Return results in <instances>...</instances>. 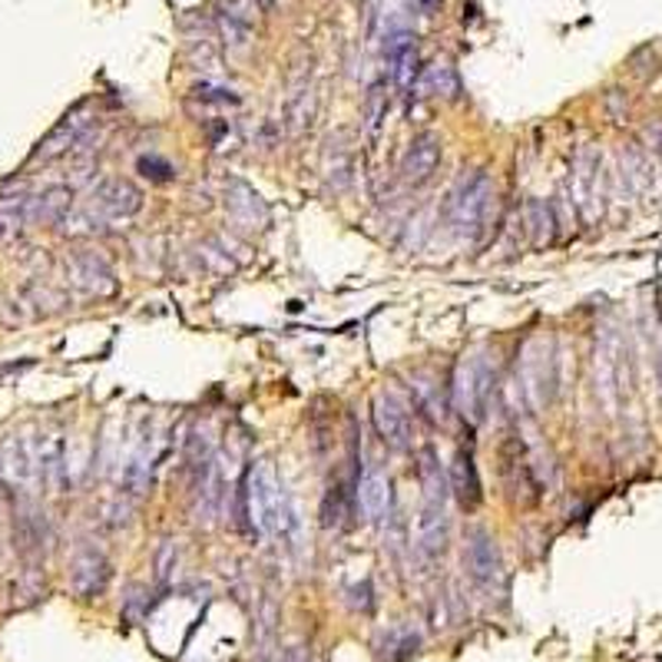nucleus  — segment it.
<instances>
[{
	"label": "nucleus",
	"instance_id": "obj_13",
	"mask_svg": "<svg viewBox=\"0 0 662 662\" xmlns=\"http://www.w3.org/2000/svg\"><path fill=\"white\" fill-rule=\"evenodd\" d=\"M448 488L454 500L464 506V510H478L481 506V474H478V464H474V454L471 451H458L448 464Z\"/></svg>",
	"mask_w": 662,
	"mask_h": 662
},
{
	"label": "nucleus",
	"instance_id": "obj_1",
	"mask_svg": "<svg viewBox=\"0 0 662 662\" xmlns=\"http://www.w3.org/2000/svg\"><path fill=\"white\" fill-rule=\"evenodd\" d=\"M239 500H242V516L259 536L289 540L295 533L299 520L272 461H252V468L239 484Z\"/></svg>",
	"mask_w": 662,
	"mask_h": 662
},
{
	"label": "nucleus",
	"instance_id": "obj_14",
	"mask_svg": "<svg viewBox=\"0 0 662 662\" xmlns=\"http://www.w3.org/2000/svg\"><path fill=\"white\" fill-rule=\"evenodd\" d=\"M67 269H70V279H73L80 289L93 292V295H110V292H117L113 269H110L100 255H93V252L73 255V259L67 262Z\"/></svg>",
	"mask_w": 662,
	"mask_h": 662
},
{
	"label": "nucleus",
	"instance_id": "obj_19",
	"mask_svg": "<svg viewBox=\"0 0 662 662\" xmlns=\"http://www.w3.org/2000/svg\"><path fill=\"white\" fill-rule=\"evenodd\" d=\"M421 90L424 93H434V97H444V100H454L461 93V83H458V73L451 63H434L424 70V80H421Z\"/></svg>",
	"mask_w": 662,
	"mask_h": 662
},
{
	"label": "nucleus",
	"instance_id": "obj_10",
	"mask_svg": "<svg viewBox=\"0 0 662 662\" xmlns=\"http://www.w3.org/2000/svg\"><path fill=\"white\" fill-rule=\"evenodd\" d=\"M0 471H3V481H7L13 491H30V488L40 481L33 444L23 441V438H10V441L0 448Z\"/></svg>",
	"mask_w": 662,
	"mask_h": 662
},
{
	"label": "nucleus",
	"instance_id": "obj_15",
	"mask_svg": "<svg viewBox=\"0 0 662 662\" xmlns=\"http://www.w3.org/2000/svg\"><path fill=\"white\" fill-rule=\"evenodd\" d=\"M73 205V189L70 185H47L43 192L30 195V222L33 225H57L67 219Z\"/></svg>",
	"mask_w": 662,
	"mask_h": 662
},
{
	"label": "nucleus",
	"instance_id": "obj_17",
	"mask_svg": "<svg viewBox=\"0 0 662 662\" xmlns=\"http://www.w3.org/2000/svg\"><path fill=\"white\" fill-rule=\"evenodd\" d=\"M600 163L593 153H583L576 160V172H573V185H576V202L580 209L593 219L596 215V182H600Z\"/></svg>",
	"mask_w": 662,
	"mask_h": 662
},
{
	"label": "nucleus",
	"instance_id": "obj_23",
	"mask_svg": "<svg viewBox=\"0 0 662 662\" xmlns=\"http://www.w3.org/2000/svg\"><path fill=\"white\" fill-rule=\"evenodd\" d=\"M381 113H384V93H381V87H374V90L368 93V127H371V130L381 123Z\"/></svg>",
	"mask_w": 662,
	"mask_h": 662
},
{
	"label": "nucleus",
	"instance_id": "obj_20",
	"mask_svg": "<svg viewBox=\"0 0 662 662\" xmlns=\"http://www.w3.org/2000/svg\"><path fill=\"white\" fill-rule=\"evenodd\" d=\"M526 215H530V229L536 232L533 242H536V245L550 242V239H553V215H550V205L530 202V205H526Z\"/></svg>",
	"mask_w": 662,
	"mask_h": 662
},
{
	"label": "nucleus",
	"instance_id": "obj_16",
	"mask_svg": "<svg viewBox=\"0 0 662 662\" xmlns=\"http://www.w3.org/2000/svg\"><path fill=\"white\" fill-rule=\"evenodd\" d=\"M30 225V192H7L0 195V242H10L13 235Z\"/></svg>",
	"mask_w": 662,
	"mask_h": 662
},
{
	"label": "nucleus",
	"instance_id": "obj_18",
	"mask_svg": "<svg viewBox=\"0 0 662 662\" xmlns=\"http://www.w3.org/2000/svg\"><path fill=\"white\" fill-rule=\"evenodd\" d=\"M225 202H229V209H232V215L239 222H262L265 219V209H262L259 195L249 185H242V182L229 185V199Z\"/></svg>",
	"mask_w": 662,
	"mask_h": 662
},
{
	"label": "nucleus",
	"instance_id": "obj_5",
	"mask_svg": "<svg viewBox=\"0 0 662 662\" xmlns=\"http://www.w3.org/2000/svg\"><path fill=\"white\" fill-rule=\"evenodd\" d=\"M374 431L384 441V448H391V451H408L411 448V441H414L411 438L414 434L411 411L394 391H381L374 398Z\"/></svg>",
	"mask_w": 662,
	"mask_h": 662
},
{
	"label": "nucleus",
	"instance_id": "obj_12",
	"mask_svg": "<svg viewBox=\"0 0 662 662\" xmlns=\"http://www.w3.org/2000/svg\"><path fill=\"white\" fill-rule=\"evenodd\" d=\"M354 500H358V510L364 513V520H371V523L381 520L391 510V478L378 464H368L364 474L358 478Z\"/></svg>",
	"mask_w": 662,
	"mask_h": 662
},
{
	"label": "nucleus",
	"instance_id": "obj_2",
	"mask_svg": "<svg viewBox=\"0 0 662 662\" xmlns=\"http://www.w3.org/2000/svg\"><path fill=\"white\" fill-rule=\"evenodd\" d=\"M494 199V179H491L488 172H481V169L464 172V175L458 179V185L451 189L448 205H444V215H448V225L454 229V235H461V239H478V235L488 229Z\"/></svg>",
	"mask_w": 662,
	"mask_h": 662
},
{
	"label": "nucleus",
	"instance_id": "obj_7",
	"mask_svg": "<svg viewBox=\"0 0 662 662\" xmlns=\"http://www.w3.org/2000/svg\"><path fill=\"white\" fill-rule=\"evenodd\" d=\"M93 130V117L87 110H77V113H67L60 120V127L33 150V163H50L57 157H67L73 153L77 147H83L87 133Z\"/></svg>",
	"mask_w": 662,
	"mask_h": 662
},
{
	"label": "nucleus",
	"instance_id": "obj_21",
	"mask_svg": "<svg viewBox=\"0 0 662 662\" xmlns=\"http://www.w3.org/2000/svg\"><path fill=\"white\" fill-rule=\"evenodd\" d=\"M137 169H140L147 179H153V182H165V179H172V175H175L172 163H169V160H163V157H140Z\"/></svg>",
	"mask_w": 662,
	"mask_h": 662
},
{
	"label": "nucleus",
	"instance_id": "obj_8",
	"mask_svg": "<svg viewBox=\"0 0 662 662\" xmlns=\"http://www.w3.org/2000/svg\"><path fill=\"white\" fill-rule=\"evenodd\" d=\"M110 583V560L97 546H80L70 560V586L77 596L93 600Z\"/></svg>",
	"mask_w": 662,
	"mask_h": 662
},
{
	"label": "nucleus",
	"instance_id": "obj_22",
	"mask_svg": "<svg viewBox=\"0 0 662 662\" xmlns=\"http://www.w3.org/2000/svg\"><path fill=\"white\" fill-rule=\"evenodd\" d=\"M175 566H179V546H175V540H163L160 550H157V570H160L163 580H169Z\"/></svg>",
	"mask_w": 662,
	"mask_h": 662
},
{
	"label": "nucleus",
	"instance_id": "obj_11",
	"mask_svg": "<svg viewBox=\"0 0 662 662\" xmlns=\"http://www.w3.org/2000/svg\"><path fill=\"white\" fill-rule=\"evenodd\" d=\"M441 165V140L434 133H421L408 143L401 157V179L408 185H424Z\"/></svg>",
	"mask_w": 662,
	"mask_h": 662
},
{
	"label": "nucleus",
	"instance_id": "obj_4",
	"mask_svg": "<svg viewBox=\"0 0 662 662\" xmlns=\"http://www.w3.org/2000/svg\"><path fill=\"white\" fill-rule=\"evenodd\" d=\"M143 209V192L137 182L123 179V175H110L103 179L87 202V212L97 215L100 222H117V219H133Z\"/></svg>",
	"mask_w": 662,
	"mask_h": 662
},
{
	"label": "nucleus",
	"instance_id": "obj_9",
	"mask_svg": "<svg viewBox=\"0 0 662 662\" xmlns=\"http://www.w3.org/2000/svg\"><path fill=\"white\" fill-rule=\"evenodd\" d=\"M414 546L424 556H441L448 546V500L424 496V506L414 520Z\"/></svg>",
	"mask_w": 662,
	"mask_h": 662
},
{
	"label": "nucleus",
	"instance_id": "obj_6",
	"mask_svg": "<svg viewBox=\"0 0 662 662\" xmlns=\"http://www.w3.org/2000/svg\"><path fill=\"white\" fill-rule=\"evenodd\" d=\"M464 563L468 573L478 586L484 590H496L503 583V560H500V546L488 530H471L468 543H464Z\"/></svg>",
	"mask_w": 662,
	"mask_h": 662
},
{
	"label": "nucleus",
	"instance_id": "obj_3",
	"mask_svg": "<svg viewBox=\"0 0 662 662\" xmlns=\"http://www.w3.org/2000/svg\"><path fill=\"white\" fill-rule=\"evenodd\" d=\"M496 388V364L488 354H468L461 364H458V374H454V404L458 411L478 424L484 421L488 408H491V398H494Z\"/></svg>",
	"mask_w": 662,
	"mask_h": 662
}]
</instances>
